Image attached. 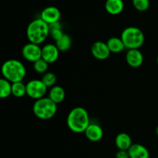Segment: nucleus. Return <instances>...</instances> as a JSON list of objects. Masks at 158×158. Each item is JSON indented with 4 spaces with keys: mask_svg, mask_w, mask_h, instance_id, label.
Returning a JSON list of instances; mask_svg holds the SVG:
<instances>
[{
    "mask_svg": "<svg viewBox=\"0 0 158 158\" xmlns=\"http://www.w3.org/2000/svg\"><path fill=\"white\" fill-rule=\"evenodd\" d=\"M66 123L69 129L73 132L76 134L84 133L90 124L88 112L81 106L73 108L68 114Z\"/></svg>",
    "mask_w": 158,
    "mask_h": 158,
    "instance_id": "1",
    "label": "nucleus"
},
{
    "mask_svg": "<svg viewBox=\"0 0 158 158\" xmlns=\"http://www.w3.org/2000/svg\"><path fill=\"white\" fill-rule=\"evenodd\" d=\"M3 78L12 83L23 82L26 76V69L21 61L15 59L8 60L2 66Z\"/></svg>",
    "mask_w": 158,
    "mask_h": 158,
    "instance_id": "2",
    "label": "nucleus"
},
{
    "mask_svg": "<svg viewBox=\"0 0 158 158\" xmlns=\"http://www.w3.org/2000/svg\"><path fill=\"white\" fill-rule=\"evenodd\" d=\"M49 26L40 18L34 19L28 25L26 35L29 43L40 45L49 35Z\"/></svg>",
    "mask_w": 158,
    "mask_h": 158,
    "instance_id": "3",
    "label": "nucleus"
},
{
    "mask_svg": "<svg viewBox=\"0 0 158 158\" xmlns=\"http://www.w3.org/2000/svg\"><path fill=\"white\" fill-rule=\"evenodd\" d=\"M120 38L128 49H139L143 46L145 40L143 31L135 26H130L123 29Z\"/></svg>",
    "mask_w": 158,
    "mask_h": 158,
    "instance_id": "4",
    "label": "nucleus"
},
{
    "mask_svg": "<svg viewBox=\"0 0 158 158\" xmlns=\"http://www.w3.org/2000/svg\"><path fill=\"white\" fill-rule=\"evenodd\" d=\"M32 111L37 118L46 120L52 118L57 112V104L49 97H43L35 100Z\"/></svg>",
    "mask_w": 158,
    "mask_h": 158,
    "instance_id": "5",
    "label": "nucleus"
},
{
    "mask_svg": "<svg viewBox=\"0 0 158 158\" xmlns=\"http://www.w3.org/2000/svg\"><path fill=\"white\" fill-rule=\"evenodd\" d=\"M47 89V86L41 80L34 79L26 83V95L35 100L45 97Z\"/></svg>",
    "mask_w": 158,
    "mask_h": 158,
    "instance_id": "6",
    "label": "nucleus"
},
{
    "mask_svg": "<svg viewBox=\"0 0 158 158\" xmlns=\"http://www.w3.org/2000/svg\"><path fill=\"white\" fill-rule=\"evenodd\" d=\"M22 55L23 58L31 63H35L42 58V48L40 45L29 43L22 49Z\"/></svg>",
    "mask_w": 158,
    "mask_h": 158,
    "instance_id": "7",
    "label": "nucleus"
},
{
    "mask_svg": "<svg viewBox=\"0 0 158 158\" xmlns=\"http://www.w3.org/2000/svg\"><path fill=\"white\" fill-rule=\"evenodd\" d=\"M60 17H61V12L60 9L56 6H52L45 8L40 14V19L48 25L60 22Z\"/></svg>",
    "mask_w": 158,
    "mask_h": 158,
    "instance_id": "8",
    "label": "nucleus"
},
{
    "mask_svg": "<svg viewBox=\"0 0 158 158\" xmlns=\"http://www.w3.org/2000/svg\"><path fill=\"white\" fill-rule=\"evenodd\" d=\"M91 53L93 56L99 60H105L110 55V51L106 43L102 41L95 42L91 46Z\"/></svg>",
    "mask_w": 158,
    "mask_h": 158,
    "instance_id": "9",
    "label": "nucleus"
},
{
    "mask_svg": "<svg viewBox=\"0 0 158 158\" xmlns=\"http://www.w3.org/2000/svg\"><path fill=\"white\" fill-rule=\"evenodd\" d=\"M60 52V51L59 50L56 44H46L42 48V59L47 62L49 64L53 63L58 60Z\"/></svg>",
    "mask_w": 158,
    "mask_h": 158,
    "instance_id": "10",
    "label": "nucleus"
},
{
    "mask_svg": "<svg viewBox=\"0 0 158 158\" xmlns=\"http://www.w3.org/2000/svg\"><path fill=\"white\" fill-rule=\"evenodd\" d=\"M126 61L131 67H140L143 63V53L140 49H128L126 54Z\"/></svg>",
    "mask_w": 158,
    "mask_h": 158,
    "instance_id": "11",
    "label": "nucleus"
},
{
    "mask_svg": "<svg viewBox=\"0 0 158 158\" xmlns=\"http://www.w3.org/2000/svg\"><path fill=\"white\" fill-rule=\"evenodd\" d=\"M86 138L91 142H98L103 138V131L101 127L95 123H90L84 132Z\"/></svg>",
    "mask_w": 158,
    "mask_h": 158,
    "instance_id": "12",
    "label": "nucleus"
},
{
    "mask_svg": "<svg viewBox=\"0 0 158 158\" xmlns=\"http://www.w3.org/2000/svg\"><path fill=\"white\" fill-rule=\"evenodd\" d=\"M130 158H150L148 148L140 143H133L128 150Z\"/></svg>",
    "mask_w": 158,
    "mask_h": 158,
    "instance_id": "13",
    "label": "nucleus"
},
{
    "mask_svg": "<svg viewBox=\"0 0 158 158\" xmlns=\"http://www.w3.org/2000/svg\"><path fill=\"white\" fill-rule=\"evenodd\" d=\"M124 9L123 0H106L105 2V9L110 15H118Z\"/></svg>",
    "mask_w": 158,
    "mask_h": 158,
    "instance_id": "14",
    "label": "nucleus"
},
{
    "mask_svg": "<svg viewBox=\"0 0 158 158\" xmlns=\"http://www.w3.org/2000/svg\"><path fill=\"white\" fill-rule=\"evenodd\" d=\"M132 144V139L127 133H120L116 137L115 145L118 150L128 151Z\"/></svg>",
    "mask_w": 158,
    "mask_h": 158,
    "instance_id": "15",
    "label": "nucleus"
},
{
    "mask_svg": "<svg viewBox=\"0 0 158 158\" xmlns=\"http://www.w3.org/2000/svg\"><path fill=\"white\" fill-rule=\"evenodd\" d=\"M48 97L51 100H52L54 103L58 104V103H62L64 100L65 97H66V92L62 86L56 85V86L50 88Z\"/></svg>",
    "mask_w": 158,
    "mask_h": 158,
    "instance_id": "16",
    "label": "nucleus"
},
{
    "mask_svg": "<svg viewBox=\"0 0 158 158\" xmlns=\"http://www.w3.org/2000/svg\"><path fill=\"white\" fill-rule=\"evenodd\" d=\"M108 48H109L110 52L113 53H120L123 52L126 47L124 46V43L122 41L121 38L118 37H111L106 42Z\"/></svg>",
    "mask_w": 158,
    "mask_h": 158,
    "instance_id": "17",
    "label": "nucleus"
},
{
    "mask_svg": "<svg viewBox=\"0 0 158 158\" xmlns=\"http://www.w3.org/2000/svg\"><path fill=\"white\" fill-rule=\"evenodd\" d=\"M12 83L5 78L0 79V97L2 99L8 98L12 95Z\"/></svg>",
    "mask_w": 158,
    "mask_h": 158,
    "instance_id": "18",
    "label": "nucleus"
},
{
    "mask_svg": "<svg viewBox=\"0 0 158 158\" xmlns=\"http://www.w3.org/2000/svg\"><path fill=\"white\" fill-rule=\"evenodd\" d=\"M55 44L60 52H66L70 49L72 46V40L69 35L64 33L58 41L56 42Z\"/></svg>",
    "mask_w": 158,
    "mask_h": 158,
    "instance_id": "19",
    "label": "nucleus"
},
{
    "mask_svg": "<svg viewBox=\"0 0 158 158\" xmlns=\"http://www.w3.org/2000/svg\"><path fill=\"white\" fill-rule=\"evenodd\" d=\"M12 95L17 98H20L26 95V84H24L23 82L12 83Z\"/></svg>",
    "mask_w": 158,
    "mask_h": 158,
    "instance_id": "20",
    "label": "nucleus"
},
{
    "mask_svg": "<svg viewBox=\"0 0 158 158\" xmlns=\"http://www.w3.org/2000/svg\"><path fill=\"white\" fill-rule=\"evenodd\" d=\"M41 80L47 86V88H52V86H56L57 78L56 76V74L54 73L47 72L43 74Z\"/></svg>",
    "mask_w": 158,
    "mask_h": 158,
    "instance_id": "21",
    "label": "nucleus"
},
{
    "mask_svg": "<svg viewBox=\"0 0 158 158\" xmlns=\"http://www.w3.org/2000/svg\"><path fill=\"white\" fill-rule=\"evenodd\" d=\"M48 67H49V63L45 61L43 59L37 60L35 63H33V69L38 73L44 74L48 72Z\"/></svg>",
    "mask_w": 158,
    "mask_h": 158,
    "instance_id": "22",
    "label": "nucleus"
},
{
    "mask_svg": "<svg viewBox=\"0 0 158 158\" xmlns=\"http://www.w3.org/2000/svg\"><path fill=\"white\" fill-rule=\"evenodd\" d=\"M132 3L139 12H145L150 7V0H132Z\"/></svg>",
    "mask_w": 158,
    "mask_h": 158,
    "instance_id": "23",
    "label": "nucleus"
},
{
    "mask_svg": "<svg viewBox=\"0 0 158 158\" xmlns=\"http://www.w3.org/2000/svg\"><path fill=\"white\" fill-rule=\"evenodd\" d=\"M63 34L64 33H63L62 29H52V30H50V32H49V35L55 42L58 41L63 36Z\"/></svg>",
    "mask_w": 158,
    "mask_h": 158,
    "instance_id": "24",
    "label": "nucleus"
},
{
    "mask_svg": "<svg viewBox=\"0 0 158 158\" xmlns=\"http://www.w3.org/2000/svg\"><path fill=\"white\" fill-rule=\"evenodd\" d=\"M116 158H130L129 153L128 151H122V150H119L115 155Z\"/></svg>",
    "mask_w": 158,
    "mask_h": 158,
    "instance_id": "25",
    "label": "nucleus"
},
{
    "mask_svg": "<svg viewBox=\"0 0 158 158\" xmlns=\"http://www.w3.org/2000/svg\"><path fill=\"white\" fill-rule=\"evenodd\" d=\"M49 31L52 30V29H62V25L60 22H56L52 24L49 25Z\"/></svg>",
    "mask_w": 158,
    "mask_h": 158,
    "instance_id": "26",
    "label": "nucleus"
},
{
    "mask_svg": "<svg viewBox=\"0 0 158 158\" xmlns=\"http://www.w3.org/2000/svg\"><path fill=\"white\" fill-rule=\"evenodd\" d=\"M156 134H157V135L158 136V125L157 127H156Z\"/></svg>",
    "mask_w": 158,
    "mask_h": 158,
    "instance_id": "27",
    "label": "nucleus"
},
{
    "mask_svg": "<svg viewBox=\"0 0 158 158\" xmlns=\"http://www.w3.org/2000/svg\"><path fill=\"white\" fill-rule=\"evenodd\" d=\"M157 65H158V56H157Z\"/></svg>",
    "mask_w": 158,
    "mask_h": 158,
    "instance_id": "28",
    "label": "nucleus"
}]
</instances>
